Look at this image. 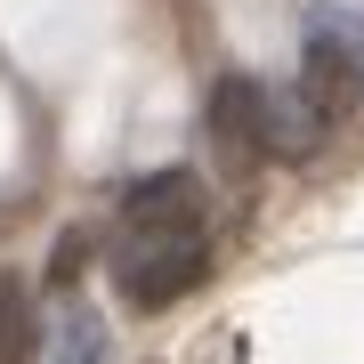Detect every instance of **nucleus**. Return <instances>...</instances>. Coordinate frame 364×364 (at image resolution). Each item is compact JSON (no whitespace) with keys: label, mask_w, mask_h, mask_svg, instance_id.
<instances>
[{"label":"nucleus","mask_w":364,"mask_h":364,"mask_svg":"<svg viewBox=\"0 0 364 364\" xmlns=\"http://www.w3.org/2000/svg\"><path fill=\"white\" fill-rule=\"evenodd\" d=\"M210 275V251L203 235H130L114 259V284L130 308H170V299H186Z\"/></svg>","instance_id":"obj_1"},{"label":"nucleus","mask_w":364,"mask_h":364,"mask_svg":"<svg viewBox=\"0 0 364 364\" xmlns=\"http://www.w3.org/2000/svg\"><path fill=\"white\" fill-rule=\"evenodd\" d=\"M130 235H203V178L195 170H154L122 195Z\"/></svg>","instance_id":"obj_2"},{"label":"nucleus","mask_w":364,"mask_h":364,"mask_svg":"<svg viewBox=\"0 0 364 364\" xmlns=\"http://www.w3.org/2000/svg\"><path fill=\"white\" fill-rule=\"evenodd\" d=\"M210 138L227 162H267V90L251 73H227L210 90Z\"/></svg>","instance_id":"obj_3"},{"label":"nucleus","mask_w":364,"mask_h":364,"mask_svg":"<svg viewBox=\"0 0 364 364\" xmlns=\"http://www.w3.org/2000/svg\"><path fill=\"white\" fill-rule=\"evenodd\" d=\"M299 90L324 105V122H340L348 105H364V73L348 65V49H340V33L324 25V9L308 16V57H299Z\"/></svg>","instance_id":"obj_4"},{"label":"nucleus","mask_w":364,"mask_h":364,"mask_svg":"<svg viewBox=\"0 0 364 364\" xmlns=\"http://www.w3.org/2000/svg\"><path fill=\"white\" fill-rule=\"evenodd\" d=\"M316 146H324V105L308 90H267V154L299 162V154H316Z\"/></svg>","instance_id":"obj_5"},{"label":"nucleus","mask_w":364,"mask_h":364,"mask_svg":"<svg viewBox=\"0 0 364 364\" xmlns=\"http://www.w3.org/2000/svg\"><path fill=\"white\" fill-rule=\"evenodd\" d=\"M0 364H33V291H25V275H0Z\"/></svg>","instance_id":"obj_6"},{"label":"nucleus","mask_w":364,"mask_h":364,"mask_svg":"<svg viewBox=\"0 0 364 364\" xmlns=\"http://www.w3.org/2000/svg\"><path fill=\"white\" fill-rule=\"evenodd\" d=\"M105 356V340H97V316H65V324H57V364H97Z\"/></svg>","instance_id":"obj_7"},{"label":"nucleus","mask_w":364,"mask_h":364,"mask_svg":"<svg viewBox=\"0 0 364 364\" xmlns=\"http://www.w3.org/2000/svg\"><path fill=\"white\" fill-rule=\"evenodd\" d=\"M81 251H90L81 235H65V243H57V259H49V284H57V291H65L73 275H81Z\"/></svg>","instance_id":"obj_8"},{"label":"nucleus","mask_w":364,"mask_h":364,"mask_svg":"<svg viewBox=\"0 0 364 364\" xmlns=\"http://www.w3.org/2000/svg\"><path fill=\"white\" fill-rule=\"evenodd\" d=\"M324 25L340 33V49H348V65L364 73V25H356V16H340V9H324Z\"/></svg>","instance_id":"obj_9"}]
</instances>
